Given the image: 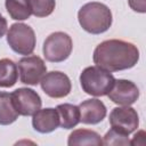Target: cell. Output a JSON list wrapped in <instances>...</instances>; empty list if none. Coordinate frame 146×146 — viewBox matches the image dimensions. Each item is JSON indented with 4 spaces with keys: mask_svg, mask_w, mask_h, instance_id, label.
<instances>
[{
    "mask_svg": "<svg viewBox=\"0 0 146 146\" xmlns=\"http://www.w3.org/2000/svg\"><path fill=\"white\" fill-rule=\"evenodd\" d=\"M114 81L113 74L99 66H88L80 74L82 90L95 97L106 96L112 89Z\"/></svg>",
    "mask_w": 146,
    "mask_h": 146,
    "instance_id": "obj_3",
    "label": "cell"
},
{
    "mask_svg": "<svg viewBox=\"0 0 146 146\" xmlns=\"http://www.w3.org/2000/svg\"><path fill=\"white\" fill-rule=\"evenodd\" d=\"M130 8L137 13H146V0H128Z\"/></svg>",
    "mask_w": 146,
    "mask_h": 146,
    "instance_id": "obj_20",
    "label": "cell"
},
{
    "mask_svg": "<svg viewBox=\"0 0 146 146\" xmlns=\"http://www.w3.org/2000/svg\"><path fill=\"white\" fill-rule=\"evenodd\" d=\"M41 88L46 95L51 98H63L66 97L72 89L70 78L59 71L46 72L40 81Z\"/></svg>",
    "mask_w": 146,
    "mask_h": 146,
    "instance_id": "obj_8",
    "label": "cell"
},
{
    "mask_svg": "<svg viewBox=\"0 0 146 146\" xmlns=\"http://www.w3.org/2000/svg\"><path fill=\"white\" fill-rule=\"evenodd\" d=\"M59 116V125L63 129H73L80 122L79 106L72 104H60L56 107Z\"/></svg>",
    "mask_w": 146,
    "mask_h": 146,
    "instance_id": "obj_14",
    "label": "cell"
},
{
    "mask_svg": "<svg viewBox=\"0 0 146 146\" xmlns=\"http://www.w3.org/2000/svg\"><path fill=\"white\" fill-rule=\"evenodd\" d=\"M92 59L96 66L110 72H117L133 67L139 60V50L131 42L110 39L95 48Z\"/></svg>",
    "mask_w": 146,
    "mask_h": 146,
    "instance_id": "obj_1",
    "label": "cell"
},
{
    "mask_svg": "<svg viewBox=\"0 0 146 146\" xmlns=\"http://www.w3.org/2000/svg\"><path fill=\"white\" fill-rule=\"evenodd\" d=\"M67 144L70 146H76V145L102 146L104 145L103 139L100 138V135L94 130H88V129H76L72 131L68 136Z\"/></svg>",
    "mask_w": 146,
    "mask_h": 146,
    "instance_id": "obj_13",
    "label": "cell"
},
{
    "mask_svg": "<svg viewBox=\"0 0 146 146\" xmlns=\"http://www.w3.org/2000/svg\"><path fill=\"white\" fill-rule=\"evenodd\" d=\"M107 96L110 100H112L114 104L130 106L138 99L139 89L132 81L119 79L114 81V84L107 94Z\"/></svg>",
    "mask_w": 146,
    "mask_h": 146,
    "instance_id": "obj_10",
    "label": "cell"
},
{
    "mask_svg": "<svg viewBox=\"0 0 146 146\" xmlns=\"http://www.w3.org/2000/svg\"><path fill=\"white\" fill-rule=\"evenodd\" d=\"M80 26L88 33L100 34L106 32L112 25V13L110 8L97 1L83 5L78 13Z\"/></svg>",
    "mask_w": 146,
    "mask_h": 146,
    "instance_id": "obj_2",
    "label": "cell"
},
{
    "mask_svg": "<svg viewBox=\"0 0 146 146\" xmlns=\"http://www.w3.org/2000/svg\"><path fill=\"white\" fill-rule=\"evenodd\" d=\"M13 105L18 115L30 116L41 108L42 100L36 91L30 88H18L11 94Z\"/></svg>",
    "mask_w": 146,
    "mask_h": 146,
    "instance_id": "obj_7",
    "label": "cell"
},
{
    "mask_svg": "<svg viewBox=\"0 0 146 146\" xmlns=\"http://www.w3.org/2000/svg\"><path fill=\"white\" fill-rule=\"evenodd\" d=\"M80 122L84 124H97L106 116V106L97 98H91L82 102L79 105Z\"/></svg>",
    "mask_w": 146,
    "mask_h": 146,
    "instance_id": "obj_11",
    "label": "cell"
},
{
    "mask_svg": "<svg viewBox=\"0 0 146 146\" xmlns=\"http://www.w3.org/2000/svg\"><path fill=\"white\" fill-rule=\"evenodd\" d=\"M7 32V19L0 14V39Z\"/></svg>",
    "mask_w": 146,
    "mask_h": 146,
    "instance_id": "obj_21",
    "label": "cell"
},
{
    "mask_svg": "<svg viewBox=\"0 0 146 146\" xmlns=\"http://www.w3.org/2000/svg\"><path fill=\"white\" fill-rule=\"evenodd\" d=\"M18 71L21 82L29 86L40 83L42 76L47 72V66L43 59L39 56H26L19 59Z\"/></svg>",
    "mask_w": 146,
    "mask_h": 146,
    "instance_id": "obj_6",
    "label": "cell"
},
{
    "mask_svg": "<svg viewBox=\"0 0 146 146\" xmlns=\"http://www.w3.org/2000/svg\"><path fill=\"white\" fill-rule=\"evenodd\" d=\"M18 117V113L16 112L11 96L8 92L0 91V124L8 125L14 123Z\"/></svg>",
    "mask_w": 146,
    "mask_h": 146,
    "instance_id": "obj_16",
    "label": "cell"
},
{
    "mask_svg": "<svg viewBox=\"0 0 146 146\" xmlns=\"http://www.w3.org/2000/svg\"><path fill=\"white\" fill-rule=\"evenodd\" d=\"M7 42L18 55H31L34 51L36 38L33 29L24 23L10 25L7 32Z\"/></svg>",
    "mask_w": 146,
    "mask_h": 146,
    "instance_id": "obj_4",
    "label": "cell"
},
{
    "mask_svg": "<svg viewBox=\"0 0 146 146\" xmlns=\"http://www.w3.org/2000/svg\"><path fill=\"white\" fill-rule=\"evenodd\" d=\"M5 6L10 18L15 21H25L32 15L29 0H6Z\"/></svg>",
    "mask_w": 146,
    "mask_h": 146,
    "instance_id": "obj_17",
    "label": "cell"
},
{
    "mask_svg": "<svg viewBox=\"0 0 146 146\" xmlns=\"http://www.w3.org/2000/svg\"><path fill=\"white\" fill-rule=\"evenodd\" d=\"M32 116V125L34 130L40 133L52 132L59 125V116L56 108H40Z\"/></svg>",
    "mask_w": 146,
    "mask_h": 146,
    "instance_id": "obj_12",
    "label": "cell"
},
{
    "mask_svg": "<svg viewBox=\"0 0 146 146\" xmlns=\"http://www.w3.org/2000/svg\"><path fill=\"white\" fill-rule=\"evenodd\" d=\"M18 79V68L15 62L9 58L0 59V87L10 88Z\"/></svg>",
    "mask_w": 146,
    "mask_h": 146,
    "instance_id": "obj_15",
    "label": "cell"
},
{
    "mask_svg": "<svg viewBox=\"0 0 146 146\" xmlns=\"http://www.w3.org/2000/svg\"><path fill=\"white\" fill-rule=\"evenodd\" d=\"M110 124L113 129L130 135L139 125V116L135 108L130 106L115 107L110 114Z\"/></svg>",
    "mask_w": 146,
    "mask_h": 146,
    "instance_id": "obj_9",
    "label": "cell"
},
{
    "mask_svg": "<svg viewBox=\"0 0 146 146\" xmlns=\"http://www.w3.org/2000/svg\"><path fill=\"white\" fill-rule=\"evenodd\" d=\"M73 42L65 32H54L43 42V56L48 62L60 63L67 59L72 52Z\"/></svg>",
    "mask_w": 146,
    "mask_h": 146,
    "instance_id": "obj_5",
    "label": "cell"
},
{
    "mask_svg": "<svg viewBox=\"0 0 146 146\" xmlns=\"http://www.w3.org/2000/svg\"><path fill=\"white\" fill-rule=\"evenodd\" d=\"M31 11L36 17L49 16L56 6L55 0H29Z\"/></svg>",
    "mask_w": 146,
    "mask_h": 146,
    "instance_id": "obj_18",
    "label": "cell"
},
{
    "mask_svg": "<svg viewBox=\"0 0 146 146\" xmlns=\"http://www.w3.org/2000/svg\"><path fill=\"white\" fill-rule=\"evenodd\" d=\"M129 135H125L121 131H117L113 128H111V130H108L106 132V135L104 136V145H114V146H119V145H130V140H129Z\"/></svg>",
    "mask_w": 146,
    "mask_h": 146,
    "instance_id": "obj_19",
    "label": "cell"
}]
</instances>
